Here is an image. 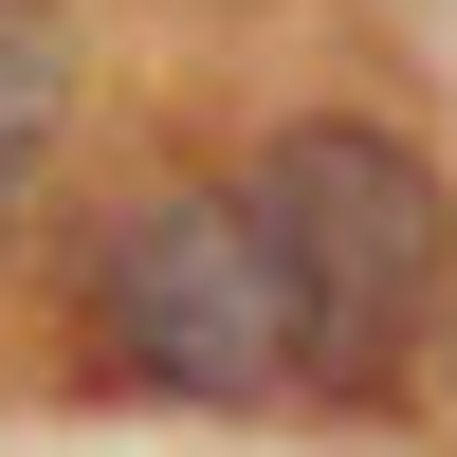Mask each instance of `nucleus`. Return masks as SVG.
Segmentation results:
<instances>
[{"label":"nucleus","mask_w":457,"mask_h":457,"mask_svg":"<svg viewBox=\"0 0 457 457\" xmlns=\"http://www.w3.org/2000/svg\"><path fill=\"white\" fill-rule=\"evenodd\" d=\"M55 110H73V19L55 0H0V220L37 202V165H55Z\"/></svg>","instance_id":"obj_3"},{"label":"nucleus","mask_w":457,"mask_h":457,"mask_svg":"<svg viewBox=\"0 0 457 457\" xmlns=\"http://www.w3.org/2000/svg\"><path fill=\"white\" fill-rule=\"evenodd\" d=\"M256 238H275V293H293V385H385L403 348L439 329V256H457V202L403 129H312L256 146Z\"/></svg>","instance_id":"obj_1"},{"label":"nucleus","mask_w":457,"mask_h":457,"mask_svg":"<svg viewBox=\"0 0 457 457\" xmlns=\"http://www.w3.org/2000/svg\"><path fill=\"white\" fill-rule=\"evenodd\" d=\"M92 329L165 403H275L293 385V293H275V238H256L238 183H146L92 238Z\"/></svg>","instance_id":"obj_2"}]
</instances>
